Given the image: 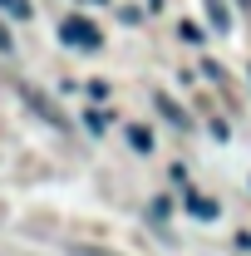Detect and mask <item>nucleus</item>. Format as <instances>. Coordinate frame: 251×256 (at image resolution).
Instances as JSON below:
<instances>
[{"label": "nucleus", "instance_id": "nucleus-1", "mask_svg": "<svg viewBox=\"0 0 251 256\" xmlns=\"http://www.w3.org/2000/svg\"><path fill=\"white\" fill-rule=\"evenodd\" d=\"M60 34L74 44V50H98V25H89L84 15H64V20H60Z\"/></svg>", "mask_w": 251, "mask_h": 256}, {"label": "nucleus", "instance_id": "nucleus-2", "mask_svg": "<svg viewBox=\"0 0 251 256\" xmlns=\"http://www.w3.org/2000/svg\"><path fill=\"white\" fill-rule=\"evenodd\" d=\"M20 98H25V104H30L34 114H40V118H44V124H64L60 118V108H54V104H50V98L40 94V89H34V84H25V79H20Z\"/></svg>", "mask_w": 251, "mask_h": 256}, {"label": "nucleus", "instance_id": "nucleus-3", "mask_svg": "<svg viewBox=\"0 0 251 256\" xmlns=\"http://www.w3.org/2000/svg\"><path fill=\"white\" fill-rule=\"evenodd\" d=\"M188 207H192V217H202V222H212V217H217V202H207V197H197V192L188 197Z\"/></svg>", "mask_w": 251, "mask_h": 256}, {"label": "nucleus", "instance_id": "nucleus-4", "mask_svg": "<svg viewBox=\"0 0 251 256\" xmlns=\"http://www.w3.org/2000/svg\"><path fill=\"white\" fill-rule=\"evenodd\" d=\"M128 143H133V148H138V153H148V148H153V133H148V128H128Z\"/></svg>", "mask_w": 251, "mask_h": 256}, {"label": "nucleus", "instance_id": "nucleus-5", "mask_svg": "<svg viewBox=\"0 0 251 256\" xmlns=\"http://www.w3.org/2000/svg\"><path fill=\"white\" fill-rule=\"evenodd\" d=\"M0 10H5V15H20V20H30V0H0Z\"/></svg>", "mask_w": 251, "mask_h": 256}, {"label": "nucleus", "instance_id": "nucleus-6", "mask_svg": "<svg viewBox=\"0 0 251 256\" xmlns=\"http://www.w3.org/2000/svg\"><path fill=\"white\" fill-rule=\"evenodd\" d=\"M158 108H162V114H168V118H172L178 128L188 124V118H182V108H172V98H168V94H158Z\"/></svg>", "mask_w": 251, "mask_h": 256}, {"label": "nucleus", "instance_id": "nucleus-7", "mask_svg": "<svg viewBox=\"0 0 251 256\" xmlns=\"http://www.w3.org/2000/svg\"><path fill=\"white\" fill-rule=\"evenodd\" d=\"M69 256H118V252H108V246H69Z\"/></svg>", "mask_w": 251, "mask_h": 256}, {"label": "nucleus", "instance_id": "nucleus-8", "mask_svg": "<svg viewBox=\"0 0 251 256\" xmlns=\"http://www.w3.org/2000/svg\"><path fill=\"white\" fill-rule=\"evenodd\" d=\"M178 30H182V40H188V44H202V30H197V25H192V20H182V25H178Z\"/></svg>", "mask_w": 251, "mask_h": 256}, {"label": "nucleus", "instance_id": "nucleus-9", "mask_svg": "<svg viewBox=\"0 0 251 256\" xmlns=\"http://www.w3.org/2000/svg\"><path fill=\"white\" fill-rule=\"evenodd\" d=\"M0 50H10V30L5 25H0Z\"/></svg>", "mask_w": 251, "mask_h": 256}]
</instances>
